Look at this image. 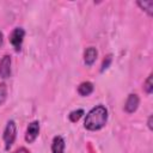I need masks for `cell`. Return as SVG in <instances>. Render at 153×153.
Masks as SVG:
<instances>
[{"mask_svg":"<svg viewBox=\"0 0 153 153\" xmlns=\"http://www.w3.org/2000/svg\"><path fill=\"white\" fill-rule=\"evenodd\" d=\"M2 42H4V35H2V32L0 31V47H1V44H2Z\"/></svg>","mask_w":153,"mask_h":153,"instance_id":"e0dca14e","label":"cell"},{"mask_svg":"<svg viewBox=\"0 0 153 153\" xmlns=\"http://www.w3.org/2000/svg\"><path fill=\"white\" fill-rule=\"evenodd\" d=\"M25 37V30L23 27H16L11 35H10V43L13 45L16 51H19L22 49V44Z\"/></svg>","mask_w":153,"mask_h":153,"instance_id":"3957f363","label":"cell"},{"mask_svg":"<svg viewBox=\"0 0 153 153\" xmlns=\"http://www.w3.org/2000/svg\"><path fill=\"white\" fill-rule=\"evenodd\" d=\"M39 134V122L38 121H32L29 123L26 131H25V141L27 143H32Z\"/></svg>","mask_w":153,"mask_h":153,"instance_id":"277c9868","label":"cell"},{"mask_svg":"<svg viewBox=\"0 0 153 153\" xmlns=\"http://www.w3.org/2000/svg\"><path fill=\"white\" fill-rule=\"evenodd\" d=\"M97 56H98V51L94 47H88L86 48V50L84 51V63L88 67H91L96 60H97Z\"/></svg>","mask_w":153,"mask_h":153,"instance_id":"52a82bcc","label":"cell"},{"mask_svg":"<svg viewBox=\"0 0 153 153\" xmlns=\"http://www.w3.org/2000/svg\"><path fill=\"white\" fill-rule=\"evenodd\" d=\"M93 88H94V86L91 81H84L78 86V93L81 97H87L93 92Z\"/></svg>","mask_w":153,"mask_h":153,"instance_id":"9c48e42d","label":"cell"},{"mask_svg":"<svg viewBox=\"0 0 153 153\" xmlns=\"http://www.w3.org/2000/svg\"><path fill=\"white\" fill-rule=\"evenodd\" d=\"M108 122V109L104 105H97L91 109L84 121V127L87 130L96 131L102 129Z\"/></svg>","mask_w":153,"mask_h":153,"instance_id":"6da1fadb","label":"cell"},{"mask_svg":"<svg viewBox=\"0 0 153 153\" xmlns=\"http://www.w3.org/2000/svg\"><path fill=\"white\" fill-rule=\"evenodd\" d=\"M84 110L82 109H76V110H73V111H71L69 112V115H68V118H69V121L71 122H73V123H75V122H78L82 116H84Z\"/></svg>","mask_w":153,"mask_h":153,"instance_id":"8fae6325","label":"cell"},{"mask_svg":"<svg viewBox=\"0 0 153 153\" xmlns=\"http://www.w3.org/2000/svg\"><path fill=\"white\" fill-rule=\"evenodd\" d=\"M16 137H17V126H16V122L13 120H10L7 122V124H6V127H5L4 135H2L6 151H8L11 148V146L13 145Z\"/></svg>","mask_w":153,"mask_h":153,"instance_id":"7a4b0ae2","label":"cell"},{"mask_svg":"<svg viewBox=\"0 0 153 153\" xmlns=\"http://www.w3.org/2000/svg\"><path fill=\"white\" fill-rule=\"evenodd\" d=\"M111 62H112V55H111V54H109V55H106V56H105V59H104V60H103V62H102L100 72H104L105 69H108V68H109V66L111 65Z\"/></svg>","mask_w":153,"mask_h":153,"instance_id":"5bb4252c","label":"cell"},{"mask_svg":"<svg viewBox=\"0 0 153 153\" xmlns=\"http://www.w3.org/2000/svg\"><path fill=\"white\" fill-rule=\"evenodd\" d=\"M14 153H30V152H29V151H27L25 147H20V148H18V149H17Z\"/></svg>","mask_w":153,"mask_h":153,"instance_id":"9a60e30c","label":"cell"},{"mask_svg":"<svg viewBox=\"0 0 153 153\" xmlns=\"http://www.w3.org/2000/svg\"><path fill=\"white\" fill-rule=\"evenodd\" d=\"M11 56L10 55H4L2 59L0 60V78L7 79L11 76Z\"/></svg>","mask_w":153,"mask_h":153,"instance_id":"5b68a950","label":"cell"},{"mask_svg":"<svg viewBox=\"0 0 153 153\" xmlns=\"http://www.w3.org/2000/svg\"><path fill=\"white\" fill-rule=\"evenodd\" d=\"M147 126H148V128L152 130L153 129V127H152V115L148 117V121H147Z\"/></svg>","mask_w":153,"mask_h":153,"instance_id":"2e32d148","label":"cell"},{"mask_svg":"<svg viewBox=\"0 0 153 153\" xmlns=\"http://www.w3.org/2000/svg\"><path fill=\"white\" fill-rule=\"evenodd\" d=\"M143 90H145V92L147 94H151L153 92V75L152 74H149L147 76V79H146V81L143 84Z\"/></svg>","mask_w":153,"mask_h":153,"instance_id":"7c38bea8","label":"cell"},{"mask_svg":"<svg viewBox=\"0 0 153 153\" xmlns=\"http://www.w3.org/2000/svg\"><path fill=\"white\" fill-rule=\"evenodd\" d=\"M139 104H140V99H139V96L135 94V93H130L124 103V110L128 114H133L136 111V109L139 108Z\"/></svg>","mask_w":153,"mask_h":153,"instance_id":"8992f818","label":"cell"},{"mask_svg":"<svg viewBox=\"0 0 153 153\" xmlns=\"http://www.w3.org/2000/svg\"><path fill=\"white\" fill-rule=\"evenodd\" d=\"M65 139L60 135L55 136L51 142V153H63L65 152Z\"/></svg>","mask_w":153,"mask_h":153,"instance_id":"ba28073f","label":"cell"},{"mask_svg":"<svg viewBox=\"0 0 153 153\" xmlns=\"http://www.w3.org/2000/svg\"><path fill=\"white\" fill-rule=\"evenodd\" d=\"M7 99V86L5 82H0V105H2Z\"/></svg>","mask_w":153,"mask_h":153,"instance_id":"4fadbf2b","label":"cell"},{"mask_svg":"<svg viewBox=\"0 0 153 153\" xmlns=\"http://www.w3.org/2000/svg\"><path fill=\"white\" fill-rule=\"evenodd\" d=\"M136 4H137V6H140L141 10H143L149 17H152V14H153V1H152V0L137 1Z\"/></svg>","mask_w":153,"mask_h":153,"instance_id":"30bf717a","label":"cell"}]
</instances>
